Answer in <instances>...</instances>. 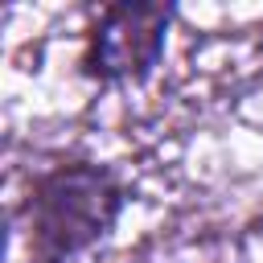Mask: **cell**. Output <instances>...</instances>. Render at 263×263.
Here are the masks:
<instances>
[{
    "label": "cell",
    "instance_id": "1",
    "mask_svg": "<svg viewBox=\"0 0 263 263\" xmlns=\"http://www.w3.org/2000/svg\"><path fill=\"white\" fill-rule=\"evenodd\" d=\"M123 181L95 160H58L29 181L25 242L37 263H70L103 242L123 210Z\"/></svg>",
    "mask_w": 263,
    "mask_h": 263
},
{
    "label": "cell",
    "instance_id": "2",
    "mask_svg": "<svg viewBox=\"0 0 263 263\" xmlns=\"http://www.w3.org/2000/svg\"><path fill=\"white\" fill-rule=\"evenodd\" d=\"M173 8L164 4H107L86 29L82 74L95 82H136L148 78L164 53Z\"/></svg>",
    "mask_w": 263,
    "mask_h": 263
}]
</instances>
